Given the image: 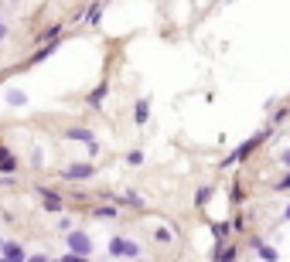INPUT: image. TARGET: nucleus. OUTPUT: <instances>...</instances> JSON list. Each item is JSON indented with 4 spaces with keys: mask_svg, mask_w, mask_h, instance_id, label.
<instances>
[{
    "mask_svg": "<svg viewBox=\"0 0 290 262\" xmlns=\"http://www.w3.org/2000/svg\"><path fill=\"white\" fill-rule=\"evenodd\" d=\"M263 136H266V133H256L253 140H246V143H242V146H239V150H236V153H232L229 160H222V167H225V164H232V160H246V157H249V153H253V150H256V146L263 143Z\"/></svg>",
    "mask_w": 290,
    "mask_h": 262,
    "instance_id": "f257e3e1",
    "label": "nucleus"
},
{
    "mask_svg": "<svg viewBox=\"0 0 290 262\" xmlns=\"http://www.w3.org/2000/svg\"><path fill=\"white\" fill-rule=\"evenodd\" d=\"M109 252H113V256H130V259L140 256V249H137L133 242H123V238H113V242H109Z\"/></svg>",
    "mask_w": 290,
    "mask_h": 262,
    "instance_id": "f03ea898",
    "label": "nucleus"
},
{
    "mask_svg": "<svg viewBox=\"0 0 290 262\" xmlns=\"http://www.w3.org/2000/svg\"><path fill=\"white\" fill-rule=\"evenodd\" d=\"M69 245H72L75 256H89V249H92V242H89L82 232H72V235H69Z\"/></svg>",
    "mask_w": 290,
    "mask_h": 262,
    "instance_id": "7ed1b4c3",
    "label": "nucleus"
},
{
    "mask_svg": "<svg viewBox=\"0 0 290 262\" xmlns=\"http://www.w3.org/2000/svg\"><path fill=\"white\" fill-rule=\"evenodd\" d=\"M38 194H41V201H45V208H48V211H62V197L55 194V191H48V188H38Z\"/></svg>",
    "mask_w": 290,
    "mask_h": 262,
    "instance_id": "20e7f679",
    "label": "nucleus"
},
{
    "mask_svg": "<svg viewBox=\"0 0 290 262\" xmlns=\"http://www.w3.org/2000/svg\"><path fill=\"white\" fill-rule=\"evenodd\" d=\"M65 177H72V181H79V177H92V167H89V164H75V167L65 170Z\"/></svg>",
    "mask_w": 290,
    "mask_h": 262,
    "instance_id": "39448f33",
    "label": "nucleus"
},
{
    "mask_svg": "<svg viewBox=\"0 0 290 262\" xmlns=\"http://www.w3.org/2000/svg\"><path fill=\"white\" fill-rule=\"evenodd\" d=\"M147 116H150V102L140 99V102L133 106V119H137V123H147Z\"/></svg>",
    "mask_w": 290,
    "mask_h": 262,
    "instance_id": "423d86ee",
    "label": "nucleus"
},
{
    "mask_svg": "<svg viewBox=\"0 0 290 262\" xmlns=\"http://www.w3.org/2000/svg\"><path fill=\"white\" fill-rule=\"evenodd\" d=\"M232 259H236V245H222V249L215 245V262H232Z\"/></svg>",
    "mask_w": 290,
    "mask_h": 262,
    "instance_id": "0eeeda50",
    "label": "nucleus"
},
{
    "mask_svg": "<svg viewBox=\"0 0 290 262\" xmlns=\"http://www.w3.org/2000/svg\"><path fill=\"white\" fill-rule=\"evenodd\" d=\"M14 167H17V160L10 157V150H3V146H0V170H7V174H10Z\"/></svg>",
    "mask_w": 290,
    "mask_h": 262,
    "instance_id": "6e6552de",
    "label": "nucleus"
},
{
    "mask_svg": "<svg viewBox=\"0 0 290 262\" xmlns=\"http://www.w3.org/2000/svg\"><path fill=\"white\" fill-rule=\"evenodd\" d=\"M0 249H3V256H7V259H14V262H21V259H24V252H21V245H14V242H7V245H0Z\"/></svg>",
    "mask_w": 290,
    "mask_h": 262,
    "instance_id": "1a4fd4ad",
    "label": "nucleus"
},
{
    "mask_svg": "<svg viewBox=\"0 0 290 262\" xmlns=\"http://www.w3.org/2000/svg\"><path fill=\"white\" fill-rule=\"evenodd\" d=\"M69 140H82V143L96 146V140H92V133H89V130H69Z\"/></svg>",
    "mask_w": 290,
    "mask_h": 262,
    "instance_id": "9d476101",
    "label": "nucleus"
},
{
    "mask_svg": "<svg viewBox=\"0 0 290 262\" xmlns=\"http://www.w3.org/2000/svg\"><path fill=\"white\" fill-rule=\"evenodd\" d=\"M253 245H256V249H260V256H263V259H266V262H277V252H273V249H270V245H263V242H260V238H253Z\"/></svg>",
    "mask_w": 290,
    "mask_h": 262,
    "instance_id": "9b49d317",
    "label": "nucleus"
},
{
    "mask_svg": "<svg viewBox=\"0 0 290 262\" xmlns=\"http://www.w3.org/2000/svg\"><path fill=\"white\" fill-rule=\"evenodd\" d=\"M212 235H215V245H222V242L229 238V225H225V221H218L215 228H212Z\"/></svg>",
    "mask_w": 290,
    "mask_h": 262,
    "instance_id": "f8f14e48",
    "label": "nucleus"
},
{
    "mask_svg": "<svg viewBox=\"0 0 290 262\" xmlns=\"http://www.w3.org/2000/svg\"><path fill=\"white\" fill-rule=\"evenodd\" d=\"M7 102H10V106H24V102H27V95L14 89V92H7Z\"/></svg>",
    "mask_w": 290,
    "mask_h": 262,
    "instance_id": "ddd939ff",
    "label": "nucleus"
},
{
    "mask_svg": "<svg viewBox=\"0 0 290 262\" xmlns=\"http://www.w3.org/2000/svg\"><path fill=\"white\" fill-rule=\"evenodd\" d=\"M99 14H103V3H92V7H89V14H85V21H89V24H96V21H99Z\"/></svg>",
    "mask_w": 290,
    "mask_h": 262,
    "instance_id": "4468645a",
    "label": "nucleus"
},
{
    "mask_svg": "<svg viewBox=\"0 0 290 262\" xmlns=\"http://www.w3.org/2000/svg\"><path fill=\"white\" fill-rule=\"evenodd\" d=\"M55 48H58V45H45L41 51H34V58H31V62H45V58H48V55H52Z\"/></svg>",
    "mask_w": 290,
    "mask_h": 262,
    "instance_id": "2eb2a0df",
    "label": "nucleus"
},
{
    "mask_svg": "<svg viewBox=\"0 0 290 262\" xmlns=\"http://www.w3.org/2000/svg\"><path fill=\"white\" fill-rule=\"evenodd\" d=\"M103 95H106V85H99V89L89 95V102H92V106H99V102H103Z\"/></svg>",
    "mask_w": 290,
    "mask_h": 262,
    "instance_id": "dca6fc26",
    "label": "nucleus"
},
{
    "mask_svg": "<svg viewBox=\"0 0 290 262\" xmlns=\"http://www.w3.org/2000/svg\"><path fill=\"white\" fill-rule=\"evenodd\" d=\"M58 31H62V27H58V24H55V27H48V31H45V34H41V41H55V38H58Z\"/></svg>",
    "mask_w": 290,
    "mask_h": 262,
    "instance_id": "f3484780",
    "label": "nucleus"
},
{
    "mask_svg": "<svg viewBox=\"0 0 290 262\" xmlns=\"http://www.w3.org/2000/svg\"><path fill=\"white\" fill-rule=\"evenodd\" d=\"M127 160H130V164H133V167H137V164H144V153H140V150H133V153H130V157H127Z\"/></svg>",
    "mask_w": 290,
    "mask_h": 262,
    "instance_id": "a211bd4d",
    "label": "nucleus"
},
{
    "mask_svg": "<svg viewBox=\"0 0 290 262\" xmlns=\"http://www.w3.org/2000/svg\"><path fill=\"white\" fill-rule=\"evenodd\" d=\"M96 214H99V218H116V208H99Z\"/></svg>",
    "mask_w": 290,
    "mask_h": 262,
    "instance_id": "6ab92c4d",
    "label": "nucleus"
},
{
    "mask_svg": "<svg viewBox=\"0 0 290 262\" xmlns=\"http://www.w3.org/2000/svg\"><path fill=\"white\" fill-rule=\"evenodd\" d=\"M287 188H290V174L284 177V181H277V191H287Z\"/></svg>",
    "mask_w": 290,
    "mask_h": 262,
    "instance_id": "aec40b11",
    "label": "nucleus"
},
{
    "mask_svg": "<svg viewBox=\"0 0 290 262\" xmlns=\"http://www.w3.org/2000/svg\"><path fill=\"white\" fill-rule=\"evenodd\" d=\"M27 262H48V259H41V256H34V259H27Z\"/></svg>",
    "mask_w": 290,
    "mask_h": 262,
    "instance_id": "412c9836",
    "label": "nucleus"
},
{
    "mask_svg": "<svg viewBox=\"0 0 290 262\" xmlns=\"http://www.w3.org/2000/svg\"><path fill=\"white\" fill-rule=\"evenodd\" d=\"M0 262H14V259H7V256H3V259H0Z\"/></svg>",
    "mask_w": 290,
    "mask_h": 262,
    "instance_id": "4be33fe9",
    "label": "nucleus"
},
{
    "mask_svg": "<svg viewBox=\"0 0 290 262\" xmlns=\"http://www.w3.org/2000/svg\"><path fill=\"white\" fill-rule=\"evenodd\" d=\"M287 218H290V204H287Z\"/></svg>",
    "mask_w": 290,
    "mask_h": 262,
    "instance_id": "5701e85b",
    "label": "nucleus"
},
{
    "mask_svg": "<svg viewBox=\"0 0 290 262\" xmlns=\"http://www.w3.org/2000/svg\"><path fill=\"white\" fill-rule=\"evenodd\" d=\"M55 262H65V259H55Z\"/></svg>",
    "mask_w": 290,
    "mask_h": 262,
    "instance_id": "b1692460",
    "label": "nucleus"
}]
</instances>
